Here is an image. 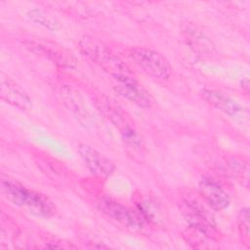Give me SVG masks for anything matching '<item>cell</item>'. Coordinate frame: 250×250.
<instances>
[{
  "label": "cell",
  "instance_id": "4",
  "mask_svg": "<svg viewBox=\"0 0 250 250\" xmlns=\"http://www.w3.org/2000/svg\"><path fill=\"white\" fill-rule=\"evenodd\" d=\"M180 209L189 227L199 230L213 241L220 239L221 232L201 204L193 199L185 200L181 203Z\"/></svg>",
  "mask_w": 250,
  "mask_h": 250
},
{
  "label": "cell",
  "instance_id": "15",
  "mask_svg": "<svg viewBox=\"0 0 250 250\" xmlns=\"http://www.w3.org/2000/svg\"><path fill=\"white\" fill-rule=\"evenodd\" d=\"M229 165L233 173L238 179L242 180V184L247 188L249 183V168L247 162L243 159L238 158H231L229 161Z\"/></svg>",
  "mask_w": 250,
  "mask_h": 250
},
{
  "label": "cell",
  "instance_id": "2",
  "mask_svg": "<svg viewBox=\"0 0 250 250\" xmlns=\"http://www.w3.org/2000/svg\"><path fill=\"white\" fill-rule=\"evenodd\" d=\"M79 45L82 53L108 72L112 78L121 75H130L129 67L100 40L85 35L81 37Z\"/></svg>",
  "mask_w": 250,
  "mask_h": 250
},
{
  "label": "cell",
  "instance_id": "11",
  "mask_svg": "<svg viewBox=\"0 0 250 250\" xmlns=\"http://www.w3.org/2000/svg\"><path fill=\"white\" fill-rule=\"evenodd\" d=\"M201 96L207 103H209L214 107L218 108L219 110L229 114L230 116H234L241 111V106L229 97L209 89H203L200 92Z\"/></svg>",
  "mask_w": 250,
  "mask_h": 250
},
{
  "label": "cell",
  "instance_id": "9",
  "mask_svg": "<svg viewBox=\"0 0 250 250\" xmlns=\"http://www.w3.org/2000/svg\"><path fill=\"white\" fill-rule=\"evenodd\" d=\"M199 193L205 202L215 210H223L229 204V195L212 178L205 177L199 182Z\"/></svg>",
  "mask_w": 250,
  "mask_h": 250
},
{
  "label": "cell",
  "instance_id": "16",
  "mask_svg": "<svg viewBox=\"0 0 250 250\" xmlns=\"http://www.w3.org/2000/svg\"><path fill=\"white\" fill-rule=\"evenodd\" d=\"M242 88H244L246 94L249 93V82H248V79H245L244 81H242Z\"/></svg>",
  "mask_w": 250,
  "mask_h": 250
},
{
  "label": "cell",
  "instance_id": "12",
  "mask_svg": "<svg viewBox=\"0 0 250 250\" xmlns=\"http://www.w3.org/2000/svg\"><path fill=\"white\" fill-rule=\"evenodd\" d=\"M185 33L187 35V39L189 42L190 46L196 51L204 55L212 54L213 51V45L211 41L202 33L200 30H198L196 27H190L188 26L185 30Z\"/></svg>",
  "mask_w": 250,
  "mask_h": 250
},
{
  "label": "cell",
  "instance_id": "6",
  "mask_svg": "<svg viewBox=\"0 0 250 250\" xmlns=\"http://www.w3.org/2000/svg\"><path fill=\"white\" fill-rule=\"evenodd\" d=\"M109 102L110 101L108 100H102L101 102L102 108L104 114L119 130L120 135L125 143L135 148H140L142 146L141 139L137 134L129 116H127L120 107L110 104Z\"/></svg>",
  "mask_w": 250,
  "mask_h": 250
},
{
  "label": "cell",
  "instance_id": "3",
  "mask_svg": "<svg viewBox=\"0 0 250 250\" xmlns=\"http://www.w3.org/2000/svg\"><path fill=\"white\" fill-rule=\"evenodd\" d=\"M129 57L144 72L154 78L168 79L172 73L166 58L152 49L134 47L129 51Z\"/></svg>",
  "mask_w": 250,
  "mask_h": 250
},
{
  "label": "cell",
  "instance_id": "8",
  "mask_svg": "<svg viewBox=\"0 0 250 250\" xmlns=\"http://www.w3.org/2000/svg\"><path fill=\"white\" fill-rule=\"evenodd\" d=\"M78 152L88 169L95 175L107 177L115 170L114 163L87 144H81L78 146Z\"/></svg>",
  "mask_w": 250,
  "mask_h": 250
},
{
  "label": "cell",
  "instance_id": "10",
  "mask_svg": "<svg viewBox=\"0 0 250 250\" xmlns=\"http://www.w3.org/2000/svg\"><path fill=\"white\" fill-rule=\"evenodd\" d=\"M0 96L6 103L22 110L31 107V99L27 93L12 79H2L0 86Z\"/></svg>",
  "mask_w": 250,
  "mask_h": 250
},
{
  "label": "cell",
  "instance_id": "13",
  "mask_svg": "<svg viewBox=\"0 0 250 250\" xmlns=\"http://www.w3.org/2000/svg\"><path fill=\"white\" fill-rule=\"evenodd\" d=\"M183 236L193 248H208L207 239L210 238H208L205 234L191 227H188V229H187L183 232Z\"/></svg>",
  "mask_w": 250,
  "mask_h": 250
},
{
  "label": "cell",
  "instance_id": "1",
  "mask_svg": "<svg viewBox=\"0 0 250 250\" xmlns=\"http://www.w3.org/2000/svg\"><path fill=\"white\" fill-rule=\"evenodd\" d=\"M1 187L4 194L11 202L26 208L35 215L49 217L56 212V207L49 197L36 190L27 188L16 180L3 179Z\"/></svg>",
  "mask_w": 250,
  "mask_h": 250
},
{
  "label": "cell",
  "instance_id": "5",
  "mask_svg": "<svg viewBox=\"0 0 250 250\" xmlns=\"http://www.w3.org/2000/svg\"><path fill=\"white\" fill-rule=\"evenodd\" d=\"M98 205L104 214L127 228L132 229H141L144 228L146 220L138 210H132L131 208L110 198L101 199Z\"/></svg>",
  "mask_w": 250,
  "mask_h": 250
},
{
  "label": "cell",
  "instance_id": "7",
  "mask_svg": "<svg viewBox=\"0 0 250 250\" xmlns=\"http://www.w3.org/2000/svg\"><path fill=\"white\" fill-rule=\"evenodd\" d=\"M115 84L114 90L123 98L141 107H150L152 99L148 92L130 75L113 77Z\"/></svg>",
  "mask_w": 250,
  "mask_h": 250
},
{
  "label": "cell",
  "instance_id": "14",
  "mask_svg": "<svg viewBox=\"0 0 250 250\" xmlns=\"http://www.w3.org/2000/svg\"><path fill=\"white\" fill-rule=\"evenodd\" d=\"M237 225L239 234L242 238V242L249 247L250 244V234H249V209L244 207L240 209L237 215Z\"/></svg>",
  "mask_w": 250,
  "mask_h": 250
}]
</instances>
